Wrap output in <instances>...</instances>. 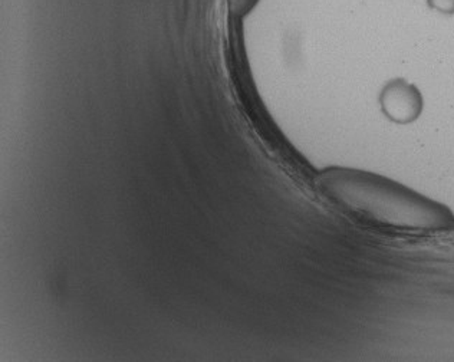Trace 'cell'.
Segmentation results:
<instances>
[{"label":"cell","instance_id":"6da1fadb","mask_svg":"<svg viewBox=\"0 0 454 362\" xmlns=\"http://www.w3.org/2000/svg\"><path fill=\"white\" fill-rule=\"evenodd\" d=\"M318 187L342 208L387 226L437 231L451 223L443 206L377 174L337 167L319 176Z\"/></svg>","mask_w":454,"mask_h":362}]
</instances>
